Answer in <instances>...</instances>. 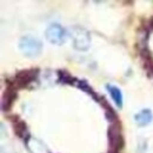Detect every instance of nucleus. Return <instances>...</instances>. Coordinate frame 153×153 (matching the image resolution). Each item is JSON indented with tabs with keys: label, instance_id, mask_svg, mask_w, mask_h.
<instances>
[{
	"label": "nucleus",
	"instance_id": "obj_10",
	"mask_svg": "<svg viewBox=\"0 0 153 153\" xmlns=\"http://www.w3.org/2000/svg\"><path fill=\"white\" fill-rule=\"evenodd\" d=\"M149 27H151V28H153V18L151 20H150V22H149Z\"/></svg>",
	"mask_w": 153,
	"mask_h": 153
},
{
	"label": "nucleus",
	"instance_id": "obj_11",
	"mask_svg": "<svg viewBox=\"0 0 153 153\" xmlns=\"http://www.w3.org/2000/svg\"><path fill=\"white\" fill-rule=\"evenodd\" d=\"M108 153H111V152H108Z\"/></svg>",
	"mask_w": 153,
	"mask_h": 153
},
{
	"label": "nucleus",
	"instance_id": "obj_8",
	"mask_svg": "<svg viewBox=\"0 0 153 153\" xmlns=\"http://www.w3.org/2000/svg\"><path fill=\"white\" fill-rule=\"evenodd\" d=\"M106 88L108 90V92H110V94L112 97L113 101L115 102V105H117L119 108H121V107H123V94H121V91H120L117 86L110 85V84L106 85Z\"/></svg>",
	"mask_w": 153,
	"mask_h": 153
},
{
	"label": "nucleus",
	"instance_id": "obj_1",
	"mask_svg": "<svg viewBox=\"0 0 153 153\" xmlns=\"http://www.w3.org/2000/svg\"><path fill=\"white\" fill-rule=\"evenodd\" d=\"M20 51L28 58H36L41 53L42 44L38 38L32 36H25L19 40Z\"/></svg>",
	"mask_w": 153,
	"mask_h": 153
},
{
	"label": "nucleus",
	"instance_id": "obj_6",
	"mask_svg": "<svg viewBox=\"0 0 153 153\" xmlns=\"http://www.w3.org/2000/svg\"><path fill=\"white\" fill-rule=\"evenodd\" d=\"M153 120V113L151 110L149 108H144L140 112H138L134 115V121L139 127H145L147 125H150Z\"/></svg>",
	"mask_w": 153,
	"mask_h": 153
},
{
	"label": "nucleus",
	"instance_id": "obj_4",
	"mask_svg": "<svg viewBox=\"0 0 153 153\" xmlns=\"http://www.w3.org/2000/svg\"><path fill=\"white\" fill-rule=\"evenodd\" d=\"M46 39L54 45H62L66 38H67V33L66 31L59 25V24H52L47 27L46 32H45Z\"/></svg>",
	"mask_w": 153,
	"mask_h": 153
},
{
	"label": "nucleus",
	"instance_id": "obj_9",
	"mask_svg": "<svg viewBox=\"0 0 153 153\" xmlns=\"http://www.w3.org/2000/svg\"><path fill=\"white\" fill-rule=\"evenodd\" d=\"M58 74H59V76H60V79H62L64 82H68V84H72V82H73V81H72L73 78L70 76L66 71H59Z\"/></svg>",
	"mask_w": 153,
	"mask_h": 153
},
{
	"label": "nucleus",
	"instance_id": "obj_2",
	"mask_svg": "<svg viewBox=\"0 0 153 153\" xmlns=\"http://www.w3.org/2000/svg\"><path fill=\"white\" fill-rule=\"evenodd\" d=\"M108 152L111 153H120L124 147V138L121 135V125L119 121L111 124L108 127Z\"/></svg>",
	"mask_w": 153,
	"mask_h": 153
},
{
	"label": "nucleus",
	"instance_id": "obj_5",
	"mask_svg": "<svg viewBox=\"0 0 153 153\" xmlns=\"http://www.w3.org/2000/svg\"><path fill=\"white\" fill-rule=\"evenodd\" d=\"M17 99V88L12 85L11 81H7V87L5 90V93L2 97V102H1V107L2 111H10L14 100Z\"/></svg>",
	"mask_w": 153,
	"mask_h": 153
},
{
	"label": "nucleus",
	"instance_id": "obj_3",
	"mask_svg": "<svg viewBox=\"0 0 153 153\" xmlns=\"http://www.w3.org/2000/svg\"><path fill=\"white\" fill-rule=\"evenodd\" d=\"M38 76V70L31 68V70H24V71H19L16 76L12 82V85L19 90V88H24L27 85H30L32 81L36 80V78Z\"/></svg>",
	"mask_w": 153,
	"mask_h": 153
},
{
	"label": "nucleus",
	"instance_id": "obj_7",
	"mask_svg": "<svg viewBox=\"0 0 153 153\" xmlns=\"http://www.w3.org/2000/svg\"><path fill=\"white\" fill-rule=\"evenodd\" d=\"M13 131L17 137H19L21 139H25V137L27 135V125L24 120H20L19 118H17L16 120H13Z\"/></svg>",
	"mask_w": 153,
	"mask_h": 153
}]
</instances>
